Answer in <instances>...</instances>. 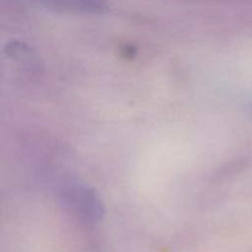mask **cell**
I'll return each mask as SVG.
<instances>
[{"label":"cell","instance_id":"cell-1","mask_svg":"<svg viewBox=\"0 0 252 252\" xmlns=\"http://www.w3.org/2000/svg\"><path fill=\"white\" fill-rule=\"evenodd\" d=\"M58 201L74 216L89 223H97L105 216L100 194L80 180L65 179L57 186Z\"/></svg>","mask_w":252,"mask_h":252},{"label":"cell","instance_id":"cell-2","mask_svg":"<svg viewBox=\"0 0 252 252\" xmlns=\"http://www.w3.org/2000/svg\"><path fill=\"white\" fill-rule=\"evenodd\" d=\"M37 4L64 12H84V14H100L106 10L105 0H33Z\"/></svg>","mask_w":252,"mask_h":252},{"label":"cell","instance_id":"cell-3","mask_svg":"<svg viewBox=\"0 0 252 252\" xmlns=\"http://www.w3.org/2000/svg\"><path fill=\"white\" fill-rule=\"evenodd\" d=\"M240 107L244 111V113L252 118V93L245 94L240 98Z\"/></svg>","mask_w":252,"mask_h":252}]
</instances>
